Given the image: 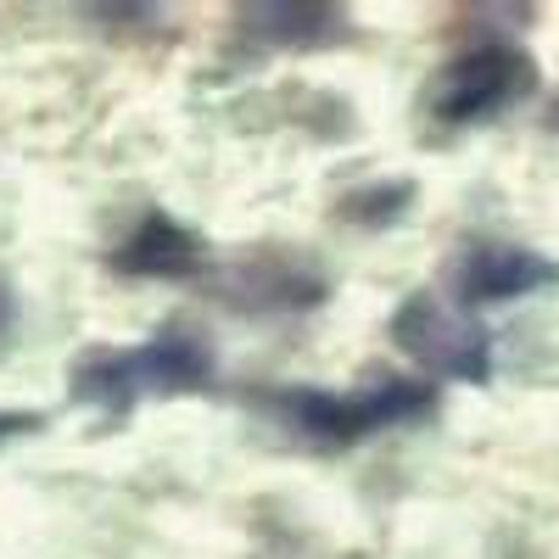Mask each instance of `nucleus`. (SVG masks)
I'll list each match as a JSON object with an SVG mask.
<instances>
[{"label": "nucleus", "instance_id": "obj_1", "mask_svg": "<svg viewBox=\"0 0 559 559\" xmlns=\"http://www.w3.org/2000/svg\"><path fill=\"white\" fill-rule=\"evenodd\" d=\"M218 376V353L197 324H163L134 347H84L68 364V397L102 414H129L146 397H185L207 392Z\"/></svg>", "mask_w": 559, "mask_h": 559}, {"label": "nucleus", "instance_id": "obj_2", "mask_svg": "<svg viewBox=\"0 0 559 559\" xmlns=\"http://www.w3.org/2000/svg\"><path fill=\"white\" fill-rule=\"evenodd\" d=\"M437 381H414V376H369L353 392L331 386H269L252 397V408L280 426L302 448H353L381 431L414 426V419L437 414Z\"/></svg>", "mask_w": 559, "mask_h": 559}, {"label": "nucleus", "instance_id": "obj_3", "mask_svg": "<svg viewBox=\"0 0 559 559\" xmlns=\"http://www.w3.org/2000/svg\"><path fill=\"white\" fill-rule=\"evenodd\" d=\"M532 96H537L532 51H521V45H509V39H481V45H471V51H459L437 68L426 107L448 129H476V123L515 112Z\"/></svg>", "mask_w": 559, "mask_h": 559}, {"label": "nucleus", "instance_id": "obj_4", "mask_svg": "<svg viewBox=\"0 0 559 559\" xmlns=\"http://www.w3.org/2000/svg\"><path fill=\"white\" fill-rule=\"evenodd\" d=\"M392 342L437 381H464V386L492 381V331L471 308H459L453 297L431 286L408 292L392 308Z\"/></svg>", "mask_w": 559, "mask_h": 559}, {"label": "nucleus", "instance_id": "obj_5", "mask_svg": "<svg viewBox=\"0 0 559 559\" xmlns=\"http://www.w3.org/2000/svg\"><path fill=\"white\" fill-rule=\"evenodd\" d=\"M448 286L459 308H498V302H521L537 292L559 286V258L521 247V241H464L459 258L448 263Z\"/></svg>", "mask_w": 559, "mask_h": 559}, {"label": "nucleus", "instance_id": "obj_6", "mask_svg": "<svg viewBox=\"0 0 559 559\" xmlns=\"http://www.w3.org/2000/svg\"><path fill=\"white\" fill-rule=\"evenodd\" d=\"M213 286L241 313H308L331 297V280L286 247H258L236 263L213 269Z\"/></svg>", "mask_w": 559, "mask_h": 559}, {"label": "nucleus", "instance_id": "obj_7", "mask_svg": "<svg viewBox=\"0 0 559 559\" xmlns=\"http://www.w3.org/2000/svg\"><path fill=\"white\" fill-rule=\"evenodd\" d=\"M112 269L129 280H197L207 274V241L174 213L152 207L112 252Z\"/></svg>", "mask_w": 559, "mask_h": 559}, {"label": "nucleus", "instance_id": "obj_8", "mask_svg": "<svg viewBox=\"0 0 559 559\" xmlns=\"http://www.w3.org/2000/svg\"><path fill=\"white\" fill-rule=\"evenodd\" d=\"M241 34L263 51H324L353 34V17L342 7H297V0H274V7H247Z\"/></svg>", "mask_w": 559, "mask_h": 559}, {"label": "nucleus", "instance_id": "obj_9", "mask_svg": "<svg viewBox=\"0 0 559 559\" xmlns=\"http://www.w3.org/2000/svg\"><path fill=\"white\" fill-rule=\"evenodd\" d=\"M414 197H419L414 179H376V185H358V191H347L342 207H336V218L353 224V229H392L397 218H408Z\"/></svg>", "mask_w": 559, "mask_h": 559}, {"label": "nucleus", "instance_id": "obj_10", "mask_svg": "<svg viewBox=\"0 0 559 559\" xmlns=\"http://www.w3.org/2000/svg\"><path fill=\"white\" fill-rule=\"evenodd\" d=\"M39 426H45V414H34V408H0V442L28 437V431H39Z\"/></svg>", "mask_w": 559, "mask_h": 559}, {"label": "nucleus", "instance_id": "obj_11", "mask_svg": "<svg viewBox=\"0 0 559 559\" xmlns=\"http://www.w3.org/2000/svg\"><path fill=\"white\" fill-rule=\"evenodd\" d=\"M12 324H17V292H12V280L0 274V342L12 336Z\"/></svg>", "mask_w": 559, "mask_h": 559}, {"label": "nucleus", "instance_id": "obj_12", "mask_svg": "<svg viewBox=\"0 0 559 559\" xmlns=\"http://www.w3.org/2000/svg\"><path fill=\"white\" fill-rule=\"evenodd\" d=\"M548 129H559V107H554V112H548Z\"/></svg>", "mask_w": 559, "mask_h": 559}]
</instances>
